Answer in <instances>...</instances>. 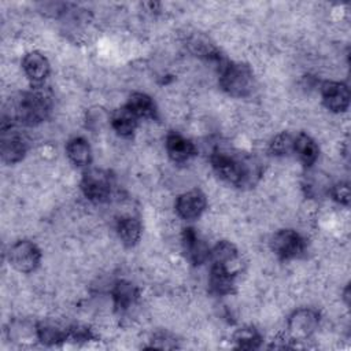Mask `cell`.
Here are the masks:
<instances>
[{
	"instance_id": "obj_26",
	"label": "cell",
	"mask_w": 351,
	"mask_h": 351,
	"mask_svg": "<svg viewBox=\"0 0 351 351\" xmlns=\"http://www.w3.org/2000/svg\"><path fill=\"white\" fill-rule=\"evenodd\" d=\"M332 196L337 203L347 206L350 203V186H348V184L347 182L336 184L332 188Z\"/></svg>"
},
{
	"instance_id": "obj_5",
	"label": "cell",
	"mask_w": 351,
	"mask_h": 351,
	"mask_svg": "<svg viewBox=\"0 0 351 351\" xmlns=\"http://www.w3.org/2000/svg\"><path fill=\"white\" fill-rule=\"evenodd\" d=\"M270 245L280 259L289 261L302 255L306 243L304 239L296 230L281 229L273 234Z\"/></svg>"
},
{
	"instance_id": "obj_1",
	"label": "cell",
	"mask_w": 351,
	"mask_h": 351,
	"mask_svg": "<svg viewBox=\"0 0 351 351\" xmlns=\"http://www.w3.org/2000/svg\"><path fill=\"white\" fill-rule=\"evenodd\" d=\"M214 171L226 182L236 186H252L261 178L262 166L259 160L245 152L233 149H215L211 154Z\"/></svg>"
},
{
	"instance_id": "obj_18",
	"label": "cell",
	"mask_w": 351,
	"mask_h": 351,
	"mask_svg": "<svg viewBox=\"0 0 351 351\" xmlns=\"http://www.w3.org/2000/svg\"><path fill=\"white\" fill-rule=\"evenodd\" d=\"M293 152H296L298 158L304 166H311L315 163L319 155V148L317 143L306 133H300L295 137Z\"/></svg>"
},
{
	"instance_id": "obj_16",
	"label": "cell",
	"mask_w": 351,
	"mask_h": 351,
	"mask_svg": "<svg viewBox=\"0 0 351 351\" xmlns=\"http://www.w3.org/2000/svg\"><path fill=\"white\" fill-rule=\"evenodd\" d=\"M37 339L47 346H56L67 340L69 328H63L52 321H41L36 326Z\"/></svg>"
},
{
	"instance_id": "obj_27",
	"label": "cell",
	"mask_w": 351,
	"mask_h": 351,
	"mask_svg": "<svg viewBox=\"0 0 351 351\" xmlns=\"http://www.w3.org/2000/svg\"><path fill=\"white\" fill-rule=\"evenodd\" d=\"M151 347H155V348H174L177 346L174 343V339L169 333L160 332V333H156L152 337Z\"/></svg>"
},
{
	"instance_id": "obj_10",
	"label": "cell",
	"mask_w": 351,
	"mask_h": 351,
	"mask_svg": "<svg viewBox=\"0 0 351 351\" xmlns=\"http://www.w3.org/2000/svg\"><path fill=\"white\" fill-rule=\"evenodd\" d=\"M206 196L199 189H192L185 193H181L176 200L177 214L186 221L199 218L206 210Z\"/></svg>"
},
{
	"instance_id": "obj_12",
	"label": "cell",
	"mask_w": 351,
	"mask_h": 351,
	"mask_svg": "<svg viewBox=\"0 0 351 351\" xmlns=\"http://www.w3.org/2000/svg\"><path fill=\"white\" fill-rule=\"evenodd\" d=\"M182 250L185 256L193 265H202L210 258V248L207 244L199 237L193 228H185L181 236Z\"/></svg>"
},
{
	"instance_id": "obj_4",
	"label": "cell",
	"mask_w": 351,
	"mask_h": 351,
	"mask_svg": "<svg viewBox=\"0 0 351 351\" xmlns=\"http://www.w3.org/2000/svg\"><path fill=\"white\" fill-rule=\"evenodd\" d=\"M41 261L40 248L29 240L15 241L8 250L10 265L21 273L34 271Z\"/></svg>"
},
{
	"instance_id": "obj_13",
	"label": "cell",
	"mask_w": 351,
	"mask_h": 351,
	"mask_svg": "<svg viewBox=\"0 0 351 351\" xmlns=\"http://www.w3.org/2000/svg\"><path fill=\"white\" fill-rule=\"evenodd\" d=\"M166 152L174 163H186L195 156L196 148L193 143L177 132H170L166 136Z\"/></svg>"
},
{
	"instance_id": "obj_20",
	"label": "cell",
	"mask_w": 351,
	"mask_h": 351,
	"mask_svg": "<svg viewBox=\"0 0 351 351\" xmlns=\"http://www.w3.org/2000/svg\"><path fill=\"white\" fill-rule=\"evenodd\" d=\"M137 119L138 118L126 106H123L112 112L111 126L119 136L129 137L137 128Z\"/></svg>"
},
{
	"instance_id": "obj_9",
	"label": "cell",
	"mask_w": 351,
	"mask_h": 351,
	"mask_svg": "<svg viewBox=\"0 0 351 351\" xmlns=\"http://www.w3.org/2000/svg\"><path fill=\"white\" fill-rule=\"evenodd\" d=\"M321 96H322L324 106L333 112H343L350 106V89L343 82H337V81L322 82Z\"/></svg>"
},
{
	"instance_id": "obj_24",
	"label": "cell",
	"mask_w": 351,
	"mask_h": 351,
	"mask_svg": "<svg viewBox=\"0 0 351 351\" xmlns=\"http://www.w3.org/2000/svg\"><path fill=\"white\" fill-rule=\"evenodd\" d=\"M293 143H295V137H292L288 133H280L277 134L271 143H270V151L274 155H288L289 152L293 151Z\"/></svg>"
},
{
	"instance_id": "obj_25",
	"label": "cell",
	"mask_w": 351,
	"mask_h": 351,
	"mask_svg": "<svg viewBox=\"0 0 351 351\" xmlns=\"http://www.w3.org/2000/svg\"><path fill=\"white\" fill-rule=\"evenodd\" d=\"M92 330L85 325H71L69 326V337L74 341H89L93 340Z\"/></svg>"
},
{
	"instance_id": "obj_22",
	"label": "cell",
	"mask_w": 351,
	"mask_h": 351,
	"mask_svg": "<svg viewBox=\"0 0 351 351\" xmlns=\"http://www.w3.org/2000/svg\"><path fill=\"white\" fill-rule=\"evenodd\" d=\"M213 263H219L230 267L237 261V248L230 241H219L210 250V258Z\"/></svg>"
},
{
	"instance_id": "obj_11",
	"label": "cell",
	"mask_w": 351,
	"mask_h": 351,
	"mask_svg": "<svg viewBox=\"0 0 351 351\" xmlns=\"http://www.w3.org/2000/svg\"><path fill=\"white\" fill-rule=\"evenodd\" d=\"M210 292L218 296H226L234 292L236 280L230 267L219 263H213L208 274Z\"/></svg>"
},
{
	"instance_id": "obj_8",
	"label": "cell",
	"mask_w": 351,
	"mask_h": 351,
	"mask_svg": "<svg viewBox=\"0 0 351 351\" xmlns=\"http://www.w3.org/2000/svg\"><path fill=\"white\" fill-rule=\"evenodd\" d=\"M1 144H0V154L1 159L5 163H16L22 160L26 154L27 144L23 136H21L15 129H12L11 123L1 125Z\"/></svg>"
},
{
	"instance_id": "obj_6",
	"label": "cell",
	"mask_w": 351,
	"mask_h": 351,
	"mask_svg": "<svg viewBox=\"0 0 351 351\" xmlns=\"http://www.w3.org/2000/svg\"><path fill=\"white\" fill-rule=\"evenodd\" d=\"M112 182L108 173L103 170H89L84 174L81 189L85 197L93 203H103L111 195Z\"/></svg>"
},
{
	"instance_id": "obj_3",
	"label": "cell",
	"mask_w": 351,
	"mask_h": 351,
	"mask_svg": "<svg viewBox=\"0 0 351 351\" xmlns=\"http://www.w3.org/2000/svg\"><path fill=\"white\" fill-rule=\"evenodd\" d=\"M219 85L233 97H245L254 89V73L245 63L222 62L219 67Z\"/></svg>"
},
{
	"instance_id": "obj_2",
	"label": "cell",
	"mask_w": 351,
	"mask_h": 351,
	"mask_svg": "<svg viewBox=\"0 0 351 351\" xmlns=\"http://www.w3.org/2000/svg\"><path fill=\"white\" fill-rule=\"evenodd\" d=\"M52 110V93L41 85L25 92L16 103L15 119L26 126H34L45 121Z\"/></svg>"
},
{
	"instance_id": "obj_15",
	"label": "cell",
	"mask_w": 351,
	"mask_h": 351,
	"mask_svg": "<svg viewBox=\"0 0 351 351\" xmlns=\"http://www.w3.org/2000/svg\"><path fill=\"white\" fill-rule=\"evenodd\" d=\"M111 295H112L115 310L119 313H123V311H128L132 306H134L138 298V289L130 281L119 280L114 284Z\"/></svg>"
},
{
	"instance_id": "obj_21",
	"label": "cell",
	"mask_w": 351,
	"mask_h": 351,
	"mask_svg": "<svg viewBox=\"0 0 351 351\" xmlns=\"http://www.w3.org/2000/svg\"><path fill=\"white\" fill-rule=\"evenodd\" d=\"M69 159L77 166H88L92 160V151L89 143L82 137H74L69 140L66 145Z\"/></svg>"
},
{
	"instance_id": "obj_14",
	"label": "cell",
	"mask_w": 351,
	"mask_h": 351,
	"mask_svg": "<svg viewBox=\"0 0 351 351\" xmlns=\"http://www.w3.org/2000/svg\"><path fill=\"white\" fill-rule=\"evenodd\" d=\"M22 67L25 74L37 85H40L49 74L48 59L37 51H32L25 55L22 60Z\"/></svg>"
},
{
	"instance_id": "obj_7",
	"label": "cell",
	"mask_w": 351,
	"mask_h": 351,
	"mask_svg": "<svg viewBox=\"0 0 351 351\" xmlns=\"http://www.w3.org/2000/svg\"><path fill=\"white\" fill-rule=\"evenodd\" d=\"M319 324V314L314 308H299L288 318V332L293 340L310 337Z\"/></svg>"
},
{
	"instance_id": "obj_19",
	"label": "cell",
	"mask_w": 351,
	"mask_h": 351,
	"mask_svg": "<svg viewBox=\"0 0 351 351\" xmlns=\"http://www.w3.org/2000/svg\"><path fill=\"white\" fill-rule=\"evenodd\" d=\"M117 233L126 247H133L141 237V223L132 215L122 217L118 219Z\"/></svg>"
},
{
	"instance_id": "obj_17",
	"label": "cell",
	"mask_w": 351,
	"mask_h": 351,
	"mask_svg": "<svg viewBox=\"0 0 351 351\" xmlns=\"http://www.w3.org/2000/svg\"><path fill=\"white\" fill-rule=\"evenodd\" d=\"M126 107L137 117V118H156L158 110L156 104L151 96L143 92H134L129 96Z\"/></svg>"
},
{
	"instance_id": "obj_23",
	"label": "cell",
	"mask_w": 351,
	"mask_h": 351,
	"mask_svg": "<svg viewBox=\"0 0 351 351\" xmlns=\"http://www.w3.org/2000/svg\"><path fill=\"white\" fill-rule=\"evenodd\" d=\"M233 340L236 346L243 350H255L262 343L261 333L254 326H243L237 329V332L233 336Z\"/></svg>"
}]
</instances>
